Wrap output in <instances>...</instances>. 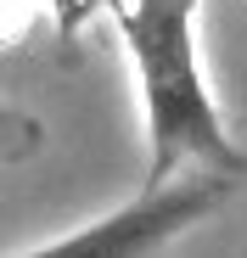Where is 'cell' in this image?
Wrapping results in <instances>:
<instances>
[{"instance_id": "6da1fadb", "label": "cell", "mask_w": 247, "mask_h": 258, "mask_svg": "<svg viewBox=\"0 0 247 258\" xmlns=\"http://www.w3.org/2000/svg\"><path fill=\"white\" fill-rule=\"evenodd\" d=\"M112 17L141 84V129H146L141 191L180 180L186 168L241 180L247 152L230 141L208 73L197 62V0H118Z\"/></svg>"}, {"instance_id": "7a4b0ae2", "label": "cell", "mask_w": 247, "mask_h": 258, "mask_svg": "<svg viewBox=\"0 0 247 258\" xmlns=\"http://www.w3.org/2000/svg\"><path fill=\"white\" fill-rule=\"evenodd\" d=\"M230 174H208L197 168L191 180H169V185H152L135 202H124L101 219H90L85 230L56 236L45 247H28L17 258H152L157 247L180 241L191 225H202L208 213L230 197Z\"/></svg>"}, {"instance_id": "3957f363", "label": "cell", "mask_w": 247, "mask_h": 258, "mask_svg": "<svg viewBox=\"0 0 247 258\" xmlns=\"http://www.w3.org/2000/svg\"><path fill=\"white\" fill-rule=\"evenodd\" d=\"M45 146V123L17 112V107H0V163H23Z\"/></svg>"}, {"instance_id": "277c9868", "label": "cell", "mask_w": 247, "mask_h": 258, "mask_svg": "<svg viewBox=\"0 0 247 258\" xmlns=\"http://www.w3.org/2000/svg\"><path fill=\"white\" fill-rule=\"evenodd\" d=\"M51 12H56L62 34H79L90 12H118V0H51Z\"/></svg>"}]
</instances>
